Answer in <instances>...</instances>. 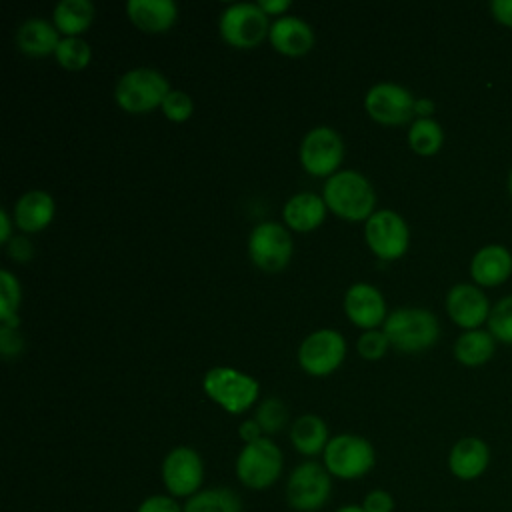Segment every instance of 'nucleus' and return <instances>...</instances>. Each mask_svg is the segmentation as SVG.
<instances>
[{"instance_id": "24", "label": "nucleus", "mask_w": 512, "mask_h": 512, "mask_svg": "<svg viewBox=\"0 0 512 512\" xmlns=\"http://www.w3.org/2000/svg\"><path fill=\"white\" fill-rule=\"evenodd\" d=\"M290 442L302 456L314 458L324 454V448L330 442L328 426L318 414H302L290 426Z\"/></svg>"}, {"instance_id": "44", "label": "nucleus", "mask_w": 512, "mask_h": 512, "mask_svg": "<svg viewBox=\"0 0 512 512\" xmlns=\"http://www.w3.org/2000/svg\"><path fill=\"white\" fill-rule=\"evenodd\" d=\"M336 512H364V510H362L360 504H344Z\"/></svg>"}, {"instance_id": "18", "label": "nucleus", "mask_w": 512, "mask_h": 512, "mask_svg": "<svg viewBox=\"0 0 512 512\" xmlns=\"http://www.w3.org/2000/svg\"><path fill=\"white\" fill-rule=\"evenodd\" d=\"M512 274V252L502 244H486L470 260L472 282L480 288L504 284Z\"/></svg>"}, {"instance_id": "39", "label": "nucleus", "mask_w": 512, "mask_h": 512, "mask_svg": "<svg viewBox=\"0 0 512 512\" xmlns=\"http://www.w3.org/2000/svg\"><path fill=\"white\" fill-rule=\"evenodd\" d=\"M490 12L496 22L512 28V0H492Z\"/></svg>"}, {"instance_id": "3", "label": "nucleus", "mask_w": 512, "mask_h": 512, "mask_svg": "<svg viewBox=\"0 0 512 512\" xmlns=\"http://www.w3.org/2000/svg\"><path fill=\"white\" fill-rule=\"evenodd\" d=\"M172 88L162 72L140 66L124 72L114 86L116 104L128 114H148L162 106Z\"/></svg>"}, {"instance_id": "20", "label": "nucleus", "mask_w": 512, "mask_h": 512, "mask_svg": "<svg viewBox=\"0 0 512 512\" xmlns=\"http://www.w3.org/2000/svg\"><path fill=\"white\" fill-rule=\"evenodd\" d=\"M126 14L138 30L146 34H162L174 26L178 6L172 0H128Z\"/></svg>"}, {"instance_id": "30", "label": "nucleus", "mask_w": 512, "mask_h": 512, "mask_svg": "<svg viewBox=\"0 0 512 512\" xmlns=\"http://www.w3.org/2000/svg\"><path fill=\"white\" fill-rule=\"evenodd\" d=\"M54 56H56V62L64 70L78 72V70H84L90 64L92 48L82 36H62Z\"/></svg>"}, {"instance_id": "32", "label": "nucleus", "mask_w": 512, "mask_h": 512, "mask_svg": "<svg viewBox=\"0 0 512 512\" xmlns=\"http://www.w3.org/2000/svg\"><path fill=\"white\" fill-rule=\"evenodd\" d=\"M488 332L496 338V342L512 344V294L500 298L488 316Z\"/></svg>"}, {"instance_id": "1", "label": "nucleus", "mask_w": 512, "mask_h": 512, "mask_svg": "<svg viewBox=\"0 0 512 512\" xmlns=\"http://www.w3.org/2000/svg\"><path fill=\"white\" fill-rule=\"evenodd\" d=\"M322 198L332 214L348 222H366L376 212V192L358 170H338L326 178Z\"/></svg>"}, {"instance_id": "35", "label": "nucleus", "mask_w": 512, "mask_h": 512, "mask_svg": "<svg viewBox=\"0 0 512 512\" xmlns=\"http://www.w3.org/2000/svg\"><path fill=\"white\" fill-rule=\"evenodd\" d=\"M136 512H184V504L170 494H152L138 504Z\"/></svg>"}, {"instance_id": "4", "label": "nucleus", "mask_w": 512, "mask_h": 512, "mask_svg": "<svg viewBox=\"0 0 512 512\" xmlns=\"http://www.w3.org/2000/svg\"><path fill=\"white\" fill-rule=\"evenodd\" d=\"M202 390L228 414L250 410L260 394L258 380L230 366H214L202 378Z\"/></svg>"}, {"instance_id": "7", "label": "nucleus", "mask_w": 512, "mask_h": 512, "mask_svg": "<svg viewBox=\"0 0 512 512\" xmlns=\"http://www.w3.org/2000/svg\"><path fill=\"white\" fill-rule=\"evenodd\" d=\"M332 496V476L324 464L304 460L286 480V502L296 512H318Z\"/></svg>"}, {"instance_id": "25", "label": "nucleus", "mask_w": 512, "mask_h": 512, "mask_svg": "<svg viewBox=\"0 0 512 512\" xmlns=\"http://www.w3.org/2000/svg\"><path fill=\"white\" fill-rule=\"evenodd\" d=\"M496 352V338L482 328L464 330L454 342V358L468 368L486 364Z\"/></svg>"}, {"instance_id": "21", "label": "nucleus", "mask_w": 512, "mask_h": 512, "mask_svg": "<svg viewBox=\"0 0 512 512\" xmlns=\"http://www.w3.org/2000/svg\"><path fill=\"white\" fill-rule=\"evenodd\" d=\"M326 202L316 192H298L288 198L282 208V220L288 230L312 232L326 218Z\"/></svg>"}, {"instance_id": "34", "label": "nucleus", "mask_w": 512, "mask_h": 512, "mask_svg": "<svg viewBox=\"0 0 512 512\" xmlns=\"http://www.w3.org/2000/svg\"><path fill=\"white\" fill-rule=\"evenodd\" d=\"M388 346L390 342L382 330H364L356 342V350L364 360H380Z\"/></svg>"}, {"instance_id": "29", "label": "nucleus", "mask_w": 512, "mask_h": 512, "mask_svg": "<svg viewBox=\"0 0 512 512\" xmlns=\"http://www.w3.org/2000/svg\"><path fill=\"white\" fill-rule=\"evenodd\" d=\"M22 290L18 278L10 270L0 272V324L8 328H18V306H20Z\"/></svg>"}, {"instance_id": "41", "label": "nucleus", "mask_w": 512, "mask_h": 512, "mask_svg": "<svg viewBox=\"0 0 512 512\" xmlns=\"http://www.w3.org/2000/svg\"><path fill=\"white\" fill-rule=\"evenodd\" d=\"M258 6L266 16H282L290 8V0H260Z\"/></svg>"}, {"instance_id": "8", "label": "nucleus", "mask_w": 512, "mask_h": 512, "mask_svg": "<svg viewBox=\"0 0 512 512\" xmlns=\"http://www.w3.org/2000/svg\"><path fill=\"white\" fill-rule=\"evenodd\" d=\"M218 32L226 44L248 50L268 38L270 20L258 2H238L224 8L218 18Z\"/></svg>"}, {"instance_id": "38", "label": "nucleus", "mask_w": 512, "mask_h": 512, "mask_svg": "<svg viewBox=\"0 0 512 512\" xmlns=\"http://www.w3.org/2000/svg\"><path fill=\"white\" fill-rule=\"evenodd\" d=\"M6 250L16 262H28L34 256V246L26 236H12V240L6 244Z\"/></svg>"}, {"instance_id": "2", "label": "nucleus", "mask_w": 512, "mask_h": 512, "mask_svg": "<svg viewBox=\"0 0 512 512\" xmlns=\"http://www.w3.org/2000/svg\"><path fill=\"white\" fill-rule=\"evenodd\" d=\"M382 332L386 334L390 346L398 352L420 354L436 344L440 324L430 310L408 306L390 312L382 324Z\"/></svg>"}, {"instance_id": "12", "label": "nucleus", "mask_w": 512, "mask_h": 512, "mask_svg": "<svg viewBox=\"0 0 512 512\" xmlns=\"http://www.w3.org/2000/svg\"><path fill=\"white\" fill-rule=\"evenodd\" d=\"M160 478L166 494L188 500L202 490L204 460L192 446H176L164 456L160 466Z\"/></svg>"}, {"instance_id": "14", "label": "nucleus", "mask_w": 512, "mask_h": 512, "mask_svg": "<svg viewBox=\"0 0 512 512\" xmlns=\"http://www.w3.org/2000/svg\"><path fill=\"white\" fill-rule=\"evenodd\" d=\"M414 94L396 82H378L364 96L366 114L384 126H400L414 118Z\"/></svg>"}, {"instance_id": "5", "label": "nucleus", "mask_w": 512, "mask_h": 512, "mask_svg": "<svg viewBox=\"0 0 512 512\" xmlns=\"http://www.w3.org/2000/svg\"><path fill=\"white\" fill-rule=\"evenodd\" d=\"M284 456L278 444L264 436L256 442L244 444L236 456L234 472L238 482L248 490H268L280 478Z\"/></svg>"}, {"instance_id": "42", "label": "nucleus", "mask_w": 512, "mask_h": 512, "mask_svg": "<svg viewBox=\"0 0 512 512\" xmlns=\"http://www.w3.org/2000/svg\"><path fill=\"white\" fill-rule=\"evenodd\" d=\"M434 110H436V104L430 98H426V96L416 98V102H414V116L416 118H432Z\"/></svg>"}, {"instance_id": "26", "label": "nucleus", "mask_w": 512, "mask_h": 512, "mask_svg": "<svg viewBox=\"0 0 512 512\" xmlns=\"http://www.w3.org/2000/svg\"><path fill=\"white\" fill-rule=\"evenodd\" d=\"M94 16L90 0H60L52 12V24L62 36H80L92 26Z\"/></svg>"}, {"instance_id": "13", "label": "nucleus", "mask_w": 512, "mask_h": 512, "mask_svg": "<svg viewBox=\"0 0 512 512\" xmlns=\"http://www.w3.org/2000/svg\"><path fill=\"white\" fill-rule=\"evenodd\" d=\"M298 364L310 376H328L340 368L346 356V340L338 330L310 332L298 346Z\"/></svg>"}, {"instance_id": "16", "label": "nucleus", "mask_w": 512, "mask_h": 512, "mask_svg": "<svg viewBox=\"0 0 512 512\" xmlns=\"http://www.w3.org/2000/svg\"><path fill=\"white\" fill-rule=\"evenodd\" d=\"M344 314L354 326L376 330L388 318L384 294L368 282H356L344 294Z\"/></svg>"}, {"instance_id": "27", "label": "nucleus", "mask_w": 512, "mask_h": 512, "mask_svg": "<svg viewBox=\"0 0 512 512\" xmlns=\"http://www.w3.org/2000/svg\"><path fill=\"white\" fill-rule=\"evenodd\" d=\"M184 512H242V498L228 486L202 488L184 502Z\"/></svg>"}, {"instance_id": "43", "label": "nucleus", "mask_w": 512, "mask_h": 512, "mask_svg": "<svg viewBox=\"0 0 512 512\" xmlns=\"http://www.w3.org/2000/svg\"><path fill=\"white\" fill-rule=\"evenodd\" d=\"M12 224H14V220L10 218L8 210L2 208L0 210V242L2 244H8L12 240Z\"/></svg>"}, {"instance_id": "11", "label": "nucleus", "mask_w": 512, "mask_h": 512, "mask_svg": "<svg viewBox=\"0 0 512 512\" xmlns=\"http://www.w3.org/2000/svg\"><path fill=\"white\" fill-rule=\"evenodd\" d=\"M364 238L376 258L390 262L406 254L410 246V228L398 212L382 208L364 222Z\"/></svg>"}, {"instance_id": "9", "label": "nucleus", "mask_w": 512, "mask_h": 512, "mask_svg": "<svg viewBox=\"0 0 512 512\" xmlns=\"http://www.w3.org/2000/svg\"><path fill=\"white\" fill-rule=\"evenodd\" d=\"M298 160L310 176L330 178L344 160V140L330 126H314L300 142Z\"/></svg>"}, {"instance_id": "28", "label": "nucleus", "mask_w": 512, "mask_h": 512, "mask_svg": "<svg viewBox=\"0 0 512 512\" xmlns=\"http://www.w3.org/2000/svg\"><path fill=\"white\" fill-rule=\"evenodd\" d=\"M444 144V130L434 118H416L408 128V146L418 156H434Z\"/></svg>"}, {"instance_id": "15", "label": "nucleus", "mask_w": 512, "mask_h": 512, "mask_svg": "<svg viewBox=\"0 0 512 512\" xmlns=\"http://www.w3.org/2000/svg\"><path fill=\"white\" fill-rule=\"evenodd\" d=\"M490 310L492 306L486 292L474 282L454 284L446 294V312L462 330H476L486 324Z\"/></svg>"}, {"instance_id": "37", "label": "nucleus", "mask_w": 512, "mask_h": 512, "mask_svg": "<svg viewBox=\"0 0 512 512\" xmlns=\"http://www.w3.org/2000/svg\"><path fill=\"white\" fill-rule=\"evenodd\" d=\"M24 350V338L18 328H8L0 324V352L6 360L20 356Z\"/></svg>"}, {"instance_id": "17", "label": "nucleus", "mask_w": 512, "mask_h": 512, "mask_svg": "<svg viewBox=\"0 0 512 512\" xmlns=\"http://www.w3.org/2000/svg\"><path fill=\"white\" fill-rule=\"evenodd\" d=\"M490 466V446L478 436L456 440L448 452V470L456 480L472 482L486 474Z\"/></svg>"}, {"instance_id": "40", "label": "nucleus", "mask_w": 512, "mask_h": 512, "mask_svg": "<svg viewBox=\"0 0 512 512\" xmlns=\"http://www.w3.org/2000/svg\"><path fill=\"white\" fill-rule=\"evenodd\" d=\"M238 436L244 444H250V442H256L260 438H264V432L260 428V424L254 420V418H248V420H242L240 426H238Z\"/></svg>"}, {"instance_id": "22", "label": "nucleus", "mask_w": 512, "mask_h": 512, "mask_svg": "<svg viewBox=\"0 0 512 512\" xmlns=\"http://www.w3.org/2000/svg\"><path fill=\"white\" fill-rule=\"evenodd\" d=\"M54 212V198L46 190H28L14 204V224L22 232L34 234L48 228Z\"/></svg>"}, {"instance_id": "36", "label": "nucleus", "mask_w": 512, "mask_h": 512, "mask_svg": "<svg viewBox=\"0 0 512 512\" xmlns=\"http://www.w3.org/2000/svg\"><path fill=\"white\" fill-rule=\"evenodd\" d=\"M364 512H394V496L384 488H374L364 494L360 502Z\"/></svg>"}, {"instance_id": "23", "label": "nucleus", "mask_w": 512, "mask_h": 512, "mask_svg": "<svg viewBox=\"0 0 512 512\" xmlns=\"http://www.w3.org/2000/svg\"><path fill=\"white\" fill-rule=\"evenodd\" d=\"M60 40L62 38L56 26L44 18H28L16 30L18 50L32 58H44L48 54H54Z\"/></svg>"}, {"instance_id": "31", "label": "nucleus", "mask_w": 512, "mask_h": 512, "mask_svg": "<svg viewBox=\"0 0 512 512\" xmlns=\"http://www.w3.org/2000/svg\"><path fill=\"white\" fill-rule=\"evenodd\" d=\"M254 420L260 424L264 436L270 438V436L282 432L284 426L288 424V408L280 398L268 396L256 406Z\"/></svg>"}, {"instance_id": "33", "label": "nucleus", "mask_w": 512, "mask_h": 512, "mask_svg": "<svg viewBox=\"0 0 512 512\" xmlns=\"http://www.w3.org/2000/svg\"><path fill=\"white\" fill-rule=\"evenodd\" d=\"M160 110L172 122H186L194 112V102H192V96L188 92L170 90L168 96L164 98Z\"/></svg>"}, {"instance_id": "45", "label": "nucleus", "mask_w": 512, "mask_h": 512, "mask_svg": "<svg viewBox=\"0 0 512 512\" xmlns=\"http://www.w3.org/2000/svg\"><path fill=\"white\" fill-rule=\"evenodd\" d=\"M508 192H510V196H512V168H510V172H508Z\"/></svg>"}, {"instance_id": "6", "label": "nucleus", "mask_w": 512, "mask_h": 512, "mask_svg": "<svg viewBox=\"0 0 512 512\" xmlns=\"http://www.w3.org/2000/svg\"><path fill=\"white\" fill-rule=\"evenodd\" d=\"M322 464L332 478L358 480L364 478L376 464V452L368 438L342 432L330 438L324 448Z\"/></svg>"}, {"instance_id": "10", "label": "nucleus", "mask_w": 512, "mask_h": 512, "mask_svg": "<svg viewBox=\"0 0 512 512\" xmlns=\"http://www.w3.org/2000/svg\"><path fill=\"white\" fill-rule=\"evenodd\" d=\"M292 236L280 222H260L248 236V256L256 268L268 274L282 272L292 258Z\"/></svg>"}, {"instance_id": "19", "label": "nucleus", "mask_w": 512, "mask_h": 512, "mask_svg": "<svg viewBox=\"0 0 512 512\" xmlns=\"http://www.w3.org/2000/svg\"><path fill=\"white\" fill-rule=\"evenodd\" d=\"M268 40L276 52L298 58L312 50L314 30L298 16H280L270 24Z\"/></svg>"}]
</instances>
